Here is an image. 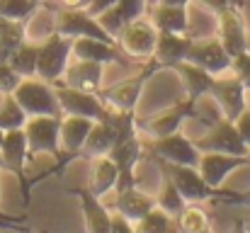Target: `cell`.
<instances>
[{
    "label": "cell",
    "instance_id": "681fc988",
    "mask_svg": "<svg viewBox=\"0 0 250 233\" xmlns=\"http://www.w3.org/2000/svg\"><path fill=\"white\" fill-rule=\"evenodd\" d=\"M2 134H5V131H2V129H0V141H2Z\"/></svg>",
    "mask_w": 250,
    "mask_h": 233
},
{
    "label": "cell",
    "instance_id": "ffe728a7",
    "mask_svg": "<svg viewBox=\"0 0 250 233\" xmlns=\"http://www.w3.org/2000/svg\"><path fill=\"white\" fill-rule=\"evenodd\" d=\"M102 73H104V66L102 64H95V61H83V59H73L68 61L66 71L59 83L68 85V87H76V90H85V92H100L102 90Z\"/></svg>",
    "mask_w": 250,
    "mask_h": 233
},
{
    "label": "cell",
    "instance_id": "11a10c76",
    "mask_svg": "<svg viewBox=\"0 0 250 233\" xmlns=\"http://www.w3.org/2000/svg\"><path fill=\"white\" fill-rule=\"evenodd\" d=\"M248 155H250V148H248Z\"/></svg>",
    "mask_w": 250,
    "mask_h": 233
},
{
    "label": "cell",
    "instance_id": "52a82bcc",
    "mask_svg": "<svg viewBox=\"0 0 250 233\" xmlns=\"http://www.w3.org/2000/svg\"><path fill=\"white\" fill-rule=\"evenodd\" d=\"M54 32L68 37V39H81V37H92V39H102V42H114L117 39L112 34L104 32V27L100 24V20L95 15H90L87 10H66V7H56L54 12Z\"/></svg>",
    "mask_w": 250,
    "mask_h": 233
},
{
    "label": "cell",
    "instance_id": "f1b7e54d",
    "mask_svg": "<svg viewBox=\"0 0 250 233\" xmlns=\"http://www.w3.org/2000/svg\"><path fill=\"white\" fill-rule=\"evenodd\" d=\"M10 68L20 78H34L37 76V42L32 44L29 39L22 42L7 59Z\"/></svg>",
    "mask_w": 250,
    "mask_h": 233
},
{
    "label": "cell",
    "instance_id": "74e56055",
    "mask_svg": "<svg viewBox=\"0 0 250 233\" xmlns=\"http://www.w3.org/2000/svg\"><path fill=\"white\" fill-rule=\"evenodd\" d=\"M233 124H236V129H238V134H241L243 144L250 148V107H246V109L233 119Z\"/></svg>",
    "mask_w": 250,
    "mask_h": 233
},
{
    "label": "cell",
    "instance_id": "db71d44e",
    "mask_svg": "<svg viewBox=\"0 0 250 233\" xmlns=\"http://www.w3.org/2000/svg\"><path fill=\"white\" fill-rule=\"evenodd\" d=\"M0 226H5V224H2V221H0Z\"/></svg>",
    "mask_w": 250,
    "mask_h": 233
},
{
    "label": "cell",
    "instance_id": "7c38bea8",
    "mask_svg": "<svg viewBox=\"0 0 250 233\" xmlns=\"http://www.w3.org/2000/svg\"><path fill=\"white\" fill-rule=\"evenodd\" d=\"M216 39L224 44V49L231 56H238L246 51V42H248V27H246V17H243V7L238 5H229L216 15Z\"/></svg>",
    "mask_w": 250,
    "mask_h": 233
},
{
    "label": "cell",
    "instance_id": "83f0119b",
    "mask_svg": "<svg viewBox=\"0 0 250 233\" xmlns=\"http://www.w3.org/2000/svg\"><path fill=\"white\" fill-rule=\"evenodd\" d=\"M27 42V22L0 17V64H7L10 54Z\"/></svg>",
    "mask_w": 250,
    "mask_h": 233
},
{
    "label": "cell",
    "instance_id": "3957f363",
    "mask_svg": "<svg viewBox=\"0 0 250 233\" xmlns=\"http://www.w3.org/2000/svg\"><path fill=\"white\" fill-rule=\"evenodd\" d=\"M73 39L51 32L44 42H37V78L46 83H59L71 61Z\"/></svg>",
    "mask_w": 250,
    "mask_h": 233
},
{
    "label": "cell",
    "instance_id": "d590c367",
    "mask_svg": "<svg viewBox=\"0 0 250 233\" xmlns=\"http://www.w3.org/2000/svg\"><path fill=\"white\" fill-rule=\"evenodd\" d=\"M231 71H233V76L243 83V87L250 92V54L248 51L233 56V61H231Z\"/></svg>",
    "mask_w": 250,
    "mask_h": 233
},
{
    "label": "cell",
    "instance_id": "d6986e66",
    "mask_svg": "<svg viewBox=\"0 0 250 233\" xmlns=\"http://www.w3.org/2000/svg\"><path fill=\"white\" fill-rule=\"evenodd\" d=\"M95 119L63 114L61 117V165L71 158H81V151L85 146V139L92 129Z\"/></svg>",
    "mask_w": 250,
    "mask_h": 233
},
{
    "label": "cell",
    "instance_id": "2e32d148",
    "mask_svg": "<svg viewBox=\"0 0 250 233\" xmlns=\"http://www.w3.org/2000/svg\"><path fill=\"white\" fill-rule=\"evenodd\" d=\"M144 139H141V134H136V136H131V139H126V141H119V144H114L112 146V151H109V158L117 163V168H119V185H117V190H124V187H134L136 185V177H134V170H136V165H139V160L144 158ZM114 190V192H117Z\"/></svg>",
    "mask_w": 250,
    "mask_h": 233
},
{
    "label": "cell",
    "instance_id": "f6af8a7d",
    "mask_svg": "<svg viewBox=\"0 0 250 233\" xmlns=\"http://www.w3.org/2000/svg\"><path fill=\"white\" fill-rule=\"evenodd\" d=\"M231 233H250V231L246 229V226H243V221L238 219V221H236V226H233V231H231Z\"/></svg>",
    "mask_w": 250,
    "mask_h": 233
},
{
    "label": "cell",
    "instance_id": "c3c4849f",
    "mask_svg": "<svg viewBox=\"0 0 250 233\" xmlns=\"http://www.w3.org/2000/svg\"><path fill=\"white\" fill-rule=\"evenodd\" d=\"M246 51L250 54V32H248V42H246Z\"/></svg>",
    "mask_w": 250,
    "mask_h": 233
},
{
    "label": "cell",
    "instance_id": "ee69618b",
    "mask_svg": "<svg viewBox=\"0 0 250 233\" xmlns=\"http://www.w3.org/2000/svg\"><path fill=\"white\" fill-rule=\"evenodd\" d=\"M153 2H161V5H180V7H189L192 0H153Z\"/></svg>",
    "mask_w": 250,
    "mask_h": 233
},
{
    "label": "cell",
    "instance_id": "f546056e",
    "mask_svg": "<svg viewBox=\"0 0 250 233\" xmlns=\"http://www.w3.org/2000/svg\"><path fill=\"white\" fill-rule=\"evenodd\" d=\"M175 219V226L180 233H202L209 231V214L197 207V204H185V209L180 214L172 216Z\"/></svg>",
    "mask_w": 250,
    "mask_h": 233
},
{
    "label": "cell",
    "instance_id": "7bdbcfd3",
    "mask_svg": "<svg viewBox=\"0 0 250 233\" xmlns=\"http://www.w3.org/2000/svg\"><path fill=\"white\" fill-rule=\"evenodd\" d=\"M0 221L7 226V229H17L24 219H12V216H7V214H2V209H0Z\"/></svg>",
    "mask_w": 250,
    "mask_h": 233
},
{
    "label": "cell",
    "instance_id": "6da1fadb",
    "mask_svg": "<svg viewBox=\"0 0 250 233\" xmlns=\"http://www.w3.org/2000/svg\"><path fill=\"white\" fill-rule=\"evenodd\" d=\"M12 97L20 102V107L27 112V117H63L54 85L37 76L22 78L17 83V87L12 90Z\"/></svg>",
    "mask_w": 250,
    "mask_h": 233
},
{
    "label": "cell",
    "instance_id": "f35d334b",
    "mask_svg": "<svg viewBox=\"0 0 250 233\" xmlns=\"http://www.w3.org/2000/svg\"><path fill=\"white\" fill-rule=\"evenodd\" d=\"M109 233H136V226L129 221V219H124L122 214H112V226H109Z\"/></svg>",
    "mask_w": 250,
    "mask_h": 233
},
{
    "label": "cell",
    "instance_id": "ac0fdd59",
    "mask_svg": "<svg viewBox=\"0 0 250 233\" xmlns=\"http://www.w3.org/2000/svg\"><path fill=\"white\" fill-rule=\"evenodd\" d=\"M146 10H148V0H117L112 7H107L104 12H100L97 20L104 27V32L117 39L119 32L126 24H131L139 17H146Z\"/></svg>",
    "mask_w": 250,
    "mask_h": 233
},
{
    "label": "cell",
    "instance_id": "603a6c76",
    "mask_svg": "<svg viewBox=\"0 0 250 233\" xmlns=\"http://www.w3.org/2000/svg\"><path fill=\"white\" fill-rule=\"evenodd\" d=\"M146 15H148V20L153 22V27H156L158 32L187 34V29H189V7L153 2V5H148Z\"/></svg>",
    "mask_w": 250,
    "mask_h": 233
},
{
    "label": "cell",
    "instance_id": "9f6ffc18",
    "mask_svg": "<svg viewBox=\"0 0 250 233\" xmlns=\"http://www.w3.org/2000/svg\"><path fill=\"white\" fill-rule=\"evenodd\" d=\"M27 233H29V231H27Z\"/></svg>",
    "mask_w": 250,
    "mask_h": 233
},
{
    "label": "cell",
    "instance_id": "7a4b0ae2",
    "mask_svg": "<svg viewBox=\"0 0 250 233\" xmlns=\"http://www.w3.org/2000/svg\"><path fill=\"white\" fill-rule=\"evenodd\" d=\"M158 71H163L153 59L144 64V68L136 73L134 78H126L112 87H102L97 95L100 100L104 102L107 109H117V112H136V105H139V97L146 87V83L156 76Z\"/></svg>",
    "mask_w": 250,
    "mask_h": 233
},
{
    "label": "cell",
    "instance_id": "5bb4252c",
    "mask_svg": "<svg viewBox=\"0 0 250 233\" xmlns=\"http://www.w3.org/2000/svg\"><path fill=\"white\" fill-rule=\"evenodd\" d=\"M185 61L204 68L211 76H221V73L231 71L233 56L224 49V44L219 39H192V46H189Z\"/></svg>",
    "mask_w": 250,
    "mask_h": 233
},
{
    "label": "cell",
    "instance_id": "7402d4cb",
    "mask_svg": "<svg viewBox=\"0 0 250 233\" xmlns=\"http://www.w3.org/2000/svg\"><path fill=\"white\" fill-rule=\"evenodd\" d=\"M114 194H117V199H114V212L122 214L124 219H129L131 224L141 221L151 209H156V197L141 192L136 185H134V187L117 190Z\"/></svg>",
    "mask_w": 250,
    "mask_h": 233
},
{
    "label": "cell",
    "instance_id": "1f68e13d",
    "mask_svg": "<svg viewBox=\"0 0 250 233\" xmlns=\"http://www.w3.org/2000/svg\"><path fill=\"white\" fill-rule=\"evenodd\" d=\"M185 197L177 192V187L172 185V180L163 175V185H161V192H158V197H156V207H161L166 214L170 216H175V214H180L182 209H185Z\"/></svg>",
    "mask_w": 250,
    "mask_h": 233
},
{
    "label": "cell",
    "instance_id": "9c48e42d",
    "mask_svg": "<svg viewBox=\"0 0 250 233\" xmlns=\"http://www.w3.org/2000/svg\"><path fill=\"white\" fill-rule=\"evenodd\" d=\"M194 146L199 153H231V155H246L248 146L243 144L236 124L231 119H221L214 127L204 129L202 136H194Z\"/></svg>",
    "mask_w": 250,
    "mask_h": 233
},
{
    "label": "cell",
    "instance_id": "30bf717a",
    "mask_svg": "<svg viewBox=\"0 0 250 233\" xmlns=\"http://www.w3.org/2000/svg\"><path fill=\"white\" fill-rule=\"evenodd\" d=\"M209 97L219 105L224 119H231V122L248 107V90L243 87V83L238 78L233 76V71L214 76L211 87H209Z\"/></svg>",
    "mask_w": 250,
    "mask_h": 233
},
{
    "label": "cell",
    "instance_id": "8d00e7d4",
    "mask_svg": "<svg viewBox=\"0 0 250 233\" xmlns=\"http://www.w3.org/2000/svg\"><path fill=\"white\" fill-rule=\"evenodd\" d=\"M20 80L22 78L10 68V64H0V95H10Z\"/></svg>",
    "mask_w": 250,
    "mask_h": 233
},
{
    "label": "cell",
    "instance_id": "bcb514c9",
    "mask_svg": "<svg viewBox=\"0 0 250 233\" xmlns=\"http://www.w3.org/2000/svg\"><path fill=\"white\" fill-rule=\"evenodd\" d=\"M231 2H233V5H238V7H243V5H246V0H231Z\"/></svg>",
    "mask_w": 250,
    "mask_h": 233
},
{
    "label": "cell",
    "instance_id": "cb8c5ba5",
    "mask_svg": "<svg viewBox=\"0 0 250 233\" xmlns=\"http://www.w3.org/2000/svg\"><path fill=\"white\" fill-rule=\"evenodd\" d=\"M117 185H119V168H117V163L109 155L90 158V182H87V190L95 197L102 199L104 194L114 192Z\"/></svg>",
    "mask_w": 250,
    "mask_h": 233
},
{
    "label": "cell",
    "instance_id": "7dc6e473",
    "mask_svg": "<svg viewBox=\"0 0 250 233\" xmlns=\"http://www.w3.org/2000/svg\"><path fill=\"white\" fill-rule=\"evenodd\" d=\"M243 204H250V192L248 194H243Z\"/></svg>",
    "mask_w": 250,
    "mask_h": 233
},
{
    "label": "cell",
    "instance_id": "f907efd6",
    "mask_svg": "<svg viewBox=\"0 0 250 233\" xmlns=\"http://www.w3.org/2000/svg\"><path fill=\"white\" fill-rule=\"evenodd\" d=\"M0 170H2V155H0Z\"/></svg>",
    "mask_w": 250,
    "mask_h": 233
},
{
    "label": "cell",
    "instance_id": "ba28073f",
    "mask_svg": "<svg viewBox=\"0 0 250 233\" xmlns=\"http://www.w3.org/2000/svg\"><path fill=\"white\" fill-rule=\"evenodd\" d=\"M29 155H54L61 160V117H29L24 124Z\"/></svg>",
    "mask_w": 250,
    "mask_h": 233
},
{
    "label": "cell",
    "instance_id": "6f0895ef",
    "mask_svg": "<svg viewBox=\"0 0 250 233\" xmlns=\"http://www.w3.org/2000/svg\"><path fill=\"white\" fill-rule=\"evenodd\" d=\"M248 107H250V105H248Z\"/></svg>",
    "mask_w": 250,
    "mask_h": 233
},
{
    "label": "cell",
    "instance_id": "d4e9b609",
    "mask_svg": "<svg viewBox=\"0 0 250 233\" xmlns=\"http://www.w3.org/2000/svg\"><path fill=\"white\" fill-rule=\"evenodd\" d=\"M76 194H78V199H81L85 231L87 233H109L112 214H109V209L100 202V197H95L87 187H78Z\"/></svg>",
    "mask_w": 250,
    "mask_h": 233
},
{
    "label": "cell",
    "instance_id": "e575fe53",
    "mask_svg": "<svg viewBox=\"0 0 250 233\" xmlns=\"http://www.w3.org/2000/svg\"><path fill=\"white\" fill-rule=\"evenodd\" d=\"M39 7H42L39 0H0V17L27 22Z\"/></svg>",
    "mask_w": 250,
    "mask_h": 233
},
{
    "label": "cell",
    "instance_id": "8992f818",
    "mask_svg": "<svg viewBox=\"0 0 250 233\" xmlns=\"http://www.w3.org/2000/svg\"><path fill=\"white\" fill-rule=\"evenodd\" d=\"M192 112H194V100L182 97L175 105L156 112L148 119H136L139 134L144 139H161V136H167V134H175V131H180V127L187 119H192Z\"/></svg>",
    "mask_w": 250,
    "mask_h": 233
},
{
    "label": "cell",
    "instance_id": "4316f807",
    "mask_svg": "<svg viewBox=\"0 0 250 233\" xmlns=\"http://www.w3.org/2000/svg\"><path fill=\"white\" fill-rule=\"evenodd\" d=\"M114 146V129L109 124V119H95L92 122V129L85 139V146L81 151V158H97V155H107Z\"/></svg>",
    "mask_w": 250,
    "mask_h": 233
},
{
    "label": "cell",
    "instance_id": "816d5d0a",
    "mask_svg": "<svg viewBox=\"0 0 250 233\" xmlns=\"http://www.w3.org/2000/svg\"><path fill=\"white\" fill-rule=\"evenodd\" d=\"M39 2H42V5H46V0H39Z\"/></svg>",
    "mask_w": 250,
    "mask_h": 233
},
{
    "label": "cell",
    "instance_id": "484cf974",
    "mask_svg": "<svg viewBox=\"0 0 250 233\" xmlns=\"http://www.w3.org/2000/svg\"><path fill=\"white\" fill-rule=\"evenodd\" d=\"M170 71H175L180 76V83H182V90H185V97L187 100H199V97L209 95V87H211L214 76L207 73L204 68H199V66L189 64V61H180Z\"/></svg>",
    "mask_w": 250,
    "mask_h": 233
},
{
    "label": "cell",
    "instance_id": "e0dca14e",
    "mask_svg": "<svg viewBox=\"0 0 250 233\" xmlns=\"http://www.w3.org/2000/svg\"><path fill=\"white\" fill-rule=\"evenodd\" d=\"M71 56L73 59H83V61H95V64H102V66H109V64L129 66L124 51L114 42H102V39H92V37L73 39Z\"/></svg>",
    "mask_w": 250,
    "mask_h": 233
},
{
    "label": "cell",
    "instance_id": "b9f144b4",
    "mask_svg": "<svg viewBox=\"0 0 250 233\" xmlns=\"http://www.w3.org/2000/svg\"><path fill=\"white\" fill-rule=\"evenodd\" d=\"M114 2H117V0H92V2H90V7H87V12L97 17L100 12H104V10H107V7H112Z\"/></svg>",
    "mask_w": 250,
    "mask_h": 233
},
{
    "label": "cell",
    "instance_id": "836d02e7",
    "mask_svg": "<svg viewBox=\"0 0 250 233\" xmlns=\"http://www.w3.org/2000/svg\"><path fill=\"white\" fill-rule=\"evenodd\" d=\"M192 119H194V122H199L204 129H209V127H214L216 122H221V119H224V114H221L219 105H216L209 95H204V97L194 100V112H192Z\"/></svg>",
    "mask_w": 250,
    "mask_h": 233
},
{
    "label": "cell",
    "instance_id": "277c9868",
    "mask_svg": "<svg viewBox=\"0 0 250 233\" xmlns=\"http://www.w3.org/2000/svg\"><path fill=\"white\" fill-rule=\"evenodd\" d=\"M156 42H158V29L146 17L134 20L117 37V46L124 51V56L126 59H134V61H144V64L153 59Z\"/></svg>",
    "mask_w": 250,
    "mask_h": 233
},
{
    "label": "cell",
    "instance_id": "9a60e30c",
    "mask_svg": "<svg viewBox=\"0 0 250 233\" xmlns=\"http://www.w3.org/2000/svg\"><path fill=\"white\" fill-rule=\"evenodd\" d=\"M250 165V155H231V153H202L197 170L204 177V182L214 190H219L231 172H236L238 168Z\"/></svg>",
    "mask_w": 250,
    "mask_h": 233
},
{
    "label": "cell",
    "instance_id": "ab89813d",
    "mask_svg": "<svg viewBox=\"0 0 250 233\" xmlns=\"http://www.w3.org/2000/svg\"><path fill=\"white\" fill-rule=\"evenodd\" d=\"M192 2H197L199 7H204L207 12H211L214 17L224 10V7H229V5H233L231 0H192Z\"/></svg>",
    "mask_w": 250,
    "mask_h": 233
},
{
    "label": "cell",
    "instance_id": "f5cc1de1",
    "mask_svg": "<svg viewBox=\"0 0 250 233\" xmlns=\"http://www.w3.org/2000/svg\"><path fill=\"white\" fill-rule=\"evenodd\" d=\"M202 233H211V231H202Z\"/></svg>",
    "mask_w": 250,
    "mask_h": 233
},
{
    "label": "cell",
    "instance_id": "d6a6232c",
    "mask_svg": "<svg viewBox=\"0 0 250 233\" xmlns=\"http://www.w3.org/2000/svg\"><path fill=\"white\" fill-rule=\"evenodd\" d=\"M172 224H175V219L170 214H166L161 207H156L141 221H136L134 226H136V233H167Z\"/></svg>",
    "mask_w": 250,
    "mask_h": 233
},
{
    "label": "cell",
    "instance_id": "44dd1931",
    "mask_svg": "<svg viewBox=\"0 0 250 233\" xmlns=\"http://www.w3.org/2000/svg\"><path fill=\"white\" fill-rule=\"evenodd\" d=\"M189 34H175V32H158V42H156V51H153V61L161 68H172L180 61L187 59V51L192 46Z\"/></svg>",
    "mask_w": 250,
    "mask_h": 233
},
{
    "label": "cell",
    "instance_id": "5b68a950",
    "mask_svg": "<svg viewBox=\"0 0 250 233\" xmlns=\"http://www.w3.org/2000/svg\"><path fill=\"white\" fill-rule=\"evenodd\" d=\"M144 139V136H141ZM144 151L153 153L161 163H175V165H192L199 163V148L194 146V139L185 136L182 131L167 134L161 139H144Z\"/></svg>",
    "mask_w": 250,
    "mask_h": 233
},
{
    "label": "cell",
    "instance_id": "4dcf8cb0",
    "mask_svg": "<svg viewBox=\"0 0 250 233\" xmlns=\"http://www.w3.org/2000/svg\"><path fill=\"white\" fill-rule=\"evenodd\" d=\"M27 112L20 107V102L10 95H2L0 100V129L2 131H12V129H24L27 124Z\"/></svg>",
    "mask_w": 250,
    "mask_h": 233
},
{
    "label": "cell",
    "instance_id": "8fae6325",
    "mask_svg": "<svg viewBox=\"0 0 250 233\" xmlns=\"http://www.w3.org/2000/svg\"><path fill=\"white\" fill-rule=\"evenodd\" d=\"M56 90V100L61 107V114H76V117H87V119H104L107 117V107L100 100L97 92H85L68 87L63 83H51Z\"/></svg>",
    "mask_w": 250,
    "mask_h": 233
},
{
    "label": "cell",
    "instance_id": "60d3db41",
    "mask_svg": "<svg viewBox=\"0 0 250 233\" xmlns=\"http://www.w3.org/2000/svg\"><path fill=\"white\" fill-rule=\"evenodd\" d=\"M54 2H56V7H66V10H87L92 0H54Z\"/></svg>",
    "mask_w": 250,
    "mask_h": 233
},
{
    "label": "cell",
    "instance_id": "4fadbf2b",
    "mask_svg": "<svg viewBox=\"0 0 250 233\" xmlns=\"http://www.w3.org/2000/svg\"><path fill=\"white\" fill-rule=\"evenodd\" d=\"M0 155H2V170L12 172L20 182H22V192H24V202H27V160H29V148H27V136L24 129H12L2 134L0 141Z\"/></svg>",
    "mask_w": 250,
    "mask_h": 233
}]
</instances>
